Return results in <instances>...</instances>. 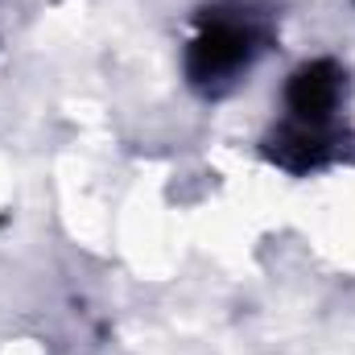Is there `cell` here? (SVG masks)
Listing matches in <instances>:
<instances>
[{
  "label": "cell",
  "instance_id": "6da1fadb",
  "mask_svg": "<svg viewBox=\"0 0 355 355\" xmlns=\"http://www.w3.org/2000/svg\"><path fill=\"white\" fill-rule=\"evenodd\" d=\"M268 50V25L261 12H252L240 0H219L198 8L194 37L186 46V79L202 95L232 91L252 62Z\"/></svg>",
  "mask_w": 355,
  "mask_h": 355
},
{
  "label": "cell",
  "instance_id": "7a4b0ae2",
  "mask_svg": "<svg viewBox=\"0 0 355 355\" xmlns=\"http://www.w3.org/2000/svg\"><path fill=\"white\" fill-rule=\"evenodd\" d=\"M347 103V71L335 58L302 62L285 83V116L306 124H335Z\"/></svg>",
  "mask_w": 355,
  "mask_h": 355
},
{
  "label": "cell",
  "instance_id": "3957f363",
  "mask_svg": "<svg viewBox=\"0 0 355 355\" xmlns=\"http://www.w3.org/2000/svg\"><path fill=\"white\" fill-rule=\"evenodd\" d=\"M339 124H306V120H281L265 137V157L289 174H310L322 170L339 153Z\"/></svg>",
  "mask_w": 355,
  "mask_h": 355
}]
</instances>
